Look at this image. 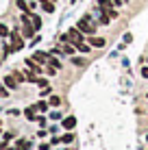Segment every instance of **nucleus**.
I'll list each match as a JSON object with an SVG mask.
<instances>
[{"label":"nucleus","instance_id":"1","mask_svg":"<svg viewBox=\"0 0 148 150\" xmlns=\"http://www.w3.org/2000/svg\"><path fill=\"white\" fill-rule=\"evenodd\" d=\"M76 28L83 30V33H87V35H94V30H96V26L89 22V15H83V18L79 20V24H76Z\"/></svg>","mask_w":148,"mask_h":150},{"label":"nucleus","instance_id":"2","mask_svg":"<svg viewBox=\"0 0 148 150\" xmlns=\"http://www.w3.org/2000/svg\"><path fill=\"white\" fill-rule=\"evenodd\" d=\"M22 30H24V37H33L35 26L30 22V15H22Z\"/></svg>","mask_w":148,"mask_h":150},{"label":"nucleus","instance_id":"3","mask_svg":"<svg viewBox=\"0 0 148 150\" xmlns=\"http://www.w3.org/2000/svg\"><path fill=\"white\" fill-rule=\"evenodd\" d=\"M68 41L70 44H81L83 41V30H79V28H68Z\"/></svg>","mask_w":148,"mask_h":150},{"label":"nucleus","instance_id":"4","mask_svg":"<svg viewBox=\"0 0 148 150\" xmlns=\"http://www.w3.org/2000/svg\"><path fill=\"white\" fill-rule=\"evenodd\" d=\"M22 46H24V41L20 37V33H11V48L13 50H22Z\"/></svg>","mask_w":148,"mask_h":150},{"label":"nucleus","instance_id":"5","mask_svg":"<svg viewBox=\"0 0 148 150\" xmlns=\"http://www.w3.org/2000/svg\"><path fill=\"white\" fill-rule=\"evenodd\" d=\"M26 65L30 68V72H33V74H42V68L37 65V61H35V59H26Z\"/></svg>","mask_w":148,"mask_h":150},{"label":"nucleus","instance_id":"6","mask_svg":"<svg viewBox=\"0 0 148 150\" xmlns=\"http://www.w3.org/2000/svg\"><path fill=\"white\" fill-rule=\"evenodd\" d=\"M89 46H94V48H103V46H105V39H103V37H96V35H91V37H89Z\"/></svg>","mask_w":148,"mask_h":150},{"label":"nucleus","instance_id":"7","mask_svg":"<svg viewBox=\"0 0 148 150\" xmlns=\"http://www.w3.org/2000/svg\"><path fill=\"white\" fill-rule=\"evenodd\" d=\"M61 124H63V128H74L76 126V117L74 115H68V117H63V122H61Z\"/></svg>","mask_w":148,"mask_h":150},{"label":"nucleus","instance_id":"8","mask_svg":"<svg viewBox=\"0 0 148 150\" xmlns=\"http://www.w3.org/2000/svg\"><path fill=\"white\" fill-rule=\"evenodd\" d=\"M18 79H15V76H4V85L9 87V89H15V87H18Z\"/></svg>","mask_w":148,"mask_h":150},{"label":"nucleus","instance_id":"9","mask_svg":"<svg viewBox=\"0 0 148 150\" xmlns=\"http://www.w3.org/2000/svg\"><path fill=\"white\" fill-rule=\"evenodd\" d=\"M33 59L37 61V63H48L50 54H46V52H35V54H33Z\"/></svg>","mask_w":148,"mask_h":150},{"label":"nucleus","instance_id":"10","mask_svg":"<svg viewBox=\"0 0 148 150\" xmlns=\"http://www.w3.org/2000/svg\"><path fill=\"white\" fill-rule=\"evenodd\" d=\"M39 4H42V7H44V11H48V13H52V11H55L52 0H39Z\"/></svg>","mask_w":148,"mask_h":150},{"label":"nucleus","instance_id":"11","mask_svg":"<svg viewBox=\"0 0 148 150\" xmlns=\"http://www.w3.org/2000/svg\"><path fill=\"white\" fill-rule=\"evenodd\" d=\"M74 48H76L74 44H70V41H63V52H65V54H74Z\"/></svg>","mask_w":148,"mask_h":150},{"label":"nucleus","instance_id":"12","mask_svg":"<svg viewBox=\"0 0 148 150\" xmlns=\"http://www.w3.org/2000/svg\"><path fill=\"white\" fill-rule=\"evenodd\" d=\"M76 50H79V52H89L91 46H89V44H85V41H81V44H76Z\"/></svg>","mask_w":148,"mask_h":150},{"label":"nucleus","instance_id":"13","mask_svg":"<svg viewBox=\"0 0 148 150\" xmlns=\"http://www.w3.org/2000/svg\"><path fill=\"white\" fill-rule=\"evenodd\" d=\"M98 4H100L103 11H109V9H111V0H98Z\"/></svg>","mask_w":148,"mask_h":150},{"label":"nucleus","instance_id":"14","mask_svg":"<svg viewBox=\"0 0 148 150\" xmlns=\"http://www.w3.org/2000/svg\"><path fill=\"white\" fill-rule=\"evenodd\" d=\"M35 107V111H46V109H48V102H44V100H39L37 102V105H33Z\"/></svg>","mask_w":148,"mask_h":150},{"label":"nucleus","instance_id":"15","mask_svg":"<svg viewBox=\"0 0 148 150\" xmlns=\"http://www.w3.org/2000/svg\"><path fill=\"white\" fill-rule=\"evenodd\" d=\"M30 22H33V26H35V30H37V28H42V20H39L37 15H30Z\"/></svg>","mask_w":148,"mask_h":150},{"label":"nucleus","instance_id":"16","mask_svg":"<svg viewBox=\"0 0 148 150\" xmlns=\"http://www.w3.org/2000/svg\"><path fill=\"white\" fill-rule=\"evenodd\" d=\"M50 107H59L61 105V98L59 96H50V102H48Z\"/></svg>","mask_w":148,"mask_h":150},{"label":"nucleus","instance_id":"17","mask_svg":"<svg viewBox=\"0 0 148 150\" xmlns=\"http://www.w3.org/2000/svg\"><path fill=\"white\" fill-rule=\"evenodd\" d=\"M24 115H26L28 120H35V107H28V109L24 111Z\"/></svg>","mask_w":148,"mask_h":150},{"label":"nucleus","instance_id":"18","mask_svg":"<svg viewBox=\"0 0 148 150\" xmlns=\"http://www.w3.org/2000/svg\"><path fill=\"white\" fill-rule=\"evenodd\" d=\"M28 148H30V142H24V139L18 142V150H28Z\"/></svg>","mask_w":148,"mask_h":150},{"label":"nucleus","instance_id":"19","mask_svg":"<svg viewBox=\"0 0 148 150\" xmlns=\"http://www.w3.org/2000/svg\"><path fill=\"white\" fill-rule=\"evenodd\" d=\"M61 142H63V144H72L74 142V135H72V133H68V135L61 137Z\"/></svg>","mask_w":148,"mask_h":150},{"label":"nucleus","instance_id":"20","mask_svg":"<svg viewBox=\"0 0 148 150\" xmlns=\"http://www.w3.org/2000/svg\"><path fill=\"white\" fill-rule=\"evenodd\" d=\"M9 139H11V133H7V135H4V139L0 142V150H4V148H7V142H9Z\"/></svg>","mask_w":148,"mask_h":150},{"label":"nucleus","instance_id":"21","mask_svg":"<svg viewBox=\"0 0 148 150\" xmlns=\"http://www.w3.org/2000/svg\"><path fill=\"white\" fill-rule=\"evenodd\" d=\"M48 65H52V68H57V70L61 68V63H59L57 59H55V57H50V59H48Z\"/></svg>","mask_w":148,"mask_h":150},{"label":"nucleus","instance_id":"22","mask_svg":"<svg viewBox=\"0 0 148 150\" xmlns=\"http://www.w3.org/2000/svg\"><path fill=\"white\" fill-rule=\"evenodd\" d=\"M18 7L22 9V11H28V9H30V4H26L24 0H18Z\"/></svg>","mask_w":148,"mask_h":150},{"label":"nucleus","instance_id":"23","mask_svg":"<svg viewBox=\"0 0 148 150\" xmlns=\"http://www.w3.org/2000/svg\"><path fill=\"white\" fill-rule=\"evenodd\" d=\"M72 63H74V65H81V68H83V65H87V61H85V59H76V57H74Z\"/></svg>","mask_w":148,"mask_h":150},{"label":"nucleus","instance_id":"24","mask_svg":"<svg viewBox=\"0 0 148 150\" xmlns=\"http://www.w3.org/2000/svg\"><path fill=\"white\" fill-rule=\"evenodd\" d=\"M7 35H9V28L4 24H0V37H7Z\"/></svg>","mask_w":148,"mask_h":150},{"label":"nucleus","instance_id":"25","mask_svg":"<svg viewBox=\"0 0 148 150\" xmlns=\"http://www.w3.org/2000/svg\"><path fill=\"white\" fill-rule=\"evenodd\" d=\"M35 83H37V85H39V87H48V81H46V79H37V81H35Z\"/></svg>","mask_w":148,"mask_h":150},{"label":"nucleus","instance_id":"26","mask_svg":"<svg viewBox=\"0 0 148 150\" xmlns=\"http://www.w3.org/2000/svg\"><path fill=\"white\" fill-rule=\"evenodd\" d=\"M7 94H9V91H7V89H4V87H2V85H0V98H4V96H7Z\"/></svg>","mask_w":148,"mask_h":150},{"label":"nucleus","instance_id":"27","mask_svg":"<svg viewBox=\"0 0 148 150\" xmlns=\"http://www.w3.org/2000/svg\"><path fill=\"white\" fill-rule=\"evenodd\" d=\"M146 142H148V137H146Z\"/></svg>","mask_w":148,"mask_h":150},{"label":"nucleus","instance_id":"28","mask_svg":"<svg viewBox=\"0 0 148 150\" xmlns=\"http://www.w3.org/2000/svg\"><path fill=\"white\" fill-rule=\"evenodd\" d=\"M52 2H55V0H52Z\"/></svg>","mask_w":148,"mask_h":150}]
</instances>
